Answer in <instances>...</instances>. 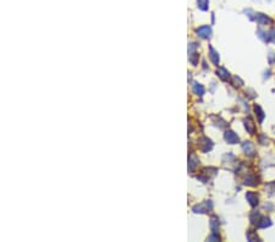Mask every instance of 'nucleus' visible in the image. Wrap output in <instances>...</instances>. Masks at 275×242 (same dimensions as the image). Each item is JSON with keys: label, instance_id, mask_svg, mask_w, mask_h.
<instances>
[{"label": "nucleus", "instance_id": "1", "mask_svg": "<svg viewBox=\"0 0 275 242\" xmlns=\"http://www.w3.org/2000/svg\"><path fill=\"white\" fill-rule=\"evenodd\" d=\"M225 139L229 142V143H236L239 141V138L237 136L235 135L234 132H226V135H225Z\"/></svg>", "mask_w": 275, "mask_h": 242}, {"label": "nucleus", "instance_id": "2", "mask_svg": "<svg viewBox=\"0 0 275 242\" xmlns=\"http://www.w3.org/2000/svg\"><path fill=\"white\" fill-rule=\"evenodd\" d=\"M247 199L249 201V202H251V204L252 206H255V204H257V201H258V197H257V194H254V193H251V192H249V193H247Z\"/></svg>", "mask_w": 275, "mask_h": 242}]
</instances>
